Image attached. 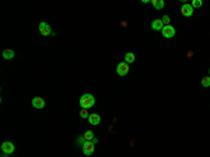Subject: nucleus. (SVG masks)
Masks as SVG:
<instances>
[{"mask_svg":"<svg viewBox=\"0 0 210 157\" xmlns=\"http://www.w3.org/2000/svg\"><path fill=\"white\" fill-rule=\"evenodd\" d=\"M32 107L37 108V110H42V108L45 107V100L41 98V97H35V98H32Z\"/></svg>","mask_w":210,"mask_h":157,"instance_id":"obj_8","label":"nucleus"},{"mask_svg":"<svg viewBox=\"0 0 210 157\" xmlns=\"http://www.w3.org/2000/svg\"><path fill=\"white\" fill-rule=\"evenodd\" d=\"M94 149H95V145H94L93 142H85L84 145H83V154L84 156H93V153H94Z\"/></svg>","mask_w":210,"mask_h":157,"instance_id":"obj_3","label":"nucleus"},{"mask_svg":"<svg viewBox=\"0 0 210 157\" xmlns=\"http://www.w3.org/2000/svg\"><path fill=\"white\" fill-rule=\"evenodd\" d=\"M76 142H77V145H80V146H81V147H83V145H84V143H85V142H87V140H85V139H84V136H80V137H79V139H77V140H76Z\"/></svg>","mask_w":210,"mask_h":157,"instance_id":"obj_19","label":"nucleus"},{"mask_svg":"<svg viewBox=\"0 0 210 157\" xmlns=\"http://www.w3.org/2000/svg\"><path fill=\"white\" fill-rule=\"evenodd\" d=\"M116 73L118 76H126L129 73V65L126 62H120L116 66Z\"/></svg>","mask_w":210,"mask_h":157,"instance_id":"obj_5","label":"nucleus"},{"mask_svg":"<svg viewBox=\"0 0 210 157\" xmlns=\"http://www.w3.org/2000/svg\"><path fill=\"white\" fill-rule=\"evenodd\" d=\"M80 116H81L83 119H87L88 116H90V114L87 112V110H81V111H80Z\"/></svg>","mask_w":210,"mask_h":157,"instance_id":"obj_17","label":"nucleus"},{"mask_svg":"<svg viewBox=\"0 0 210 157\" xmlns=\"http://www.w3.org/2000/svg\"><path fill=\"white\" fill-rule=\"evenodd\" d=\"M90 142H93L94 145H97V143H98V139H97V137H94V139H93V140H90Z\"/></svg>","mask_w":210,"mask_h":157,"instance_id":"obj_20","label":"nucleus"},{"mask_svg":"<svg viewBox=\"0 0 210 157\" xmlns=\"http://www.w3.org/2000/svg\"><path fill=\"white\" fill-rule=\"evenodd\" d=\"M202 86H203V87H210V76L202 78Z\"/></svg>","mask_w":210,"mask_h":157,"instance_id":"obj_16","label":"nucleus"},{"mask_svg":"<svg viewBox=\"0 0 210 157\" xmlns=\"http://www.w3.org/2000/svg\"><path fill=\"white\" fill-rule=\"evenodd\" d=\"M99 122H101V116H99L98 114H90V116H88V123H91V125H98Z\"/></svg>","mask_w":210,"mask_h":157,"instance_id":"obj_10","label":"nucleus"},{"mask_svg":"<svg viewBox=\"0 0 210 157\" xmlns=\"http://www.w3.org/2000/svg\"><path fill=\"white\" fill-rule=\"evenodd\" d=\"M134 59H136V56H134V53H133V52H128V53L125 55V62H126L128 65L133 63Z\"/></svg>","mask_w":210,"mask_h":157,"instance_id":"obj_13","label":"nucleus"},{"mask_svg":"<svg viewBox=\"0 0 210 157\" xmlns=\"http://www.w3.org/2000/svg\"><path fill=\"white\" fill-rule=\"evenodd\" d=\"M202 4H203V2H202V0H193L192 3H190V6H192L193 9H200Z\"/></svg>","mask_w":210,"mask_h":157,"instance_id":"obj_15","label":"nucleus"},{"mask_svg":"<svg viewBox=\"0 0 210 157\" xmlns=\"http://www.w3.org/2000/svg\"><path fill=\"white\" fill-rule=\"evenodd\" d=\"M14 145H13L11 142H3L2 143V151H3L4 154H11L14 153Z\"/></svg>","mask_w":210,"mask_h":157,"instance_id":"obj_7","label":"nucleus"},{"mask_svg":"<svg viewBox=\"0 0 210 157\" xmlns=\"http://www.w3.org/2000/svg\"><path fill=\"white\" fill-rule=\"evenodd\" d=\"M7 156H9V154H4V153L2 154V157H7Z\"/></svg>","mask_w":210,"mask_h":157,"instance_id":"obj_21","label":"nucleus"},{"mask_svg":"<svg viewBox=\"0 0 210 157\" xmlns=\"http://www.w3.org/2000/svg\"><path fill=\"white\" fill-rule=\"evenodd\" d=\"M79 104H80V107H81L83 110H90L91 107L95 105V97H94L93 94L85 93V94H83V96L80 97Z\"/></svg>","mask_w":210,"mask_h":157,"instance_id":"obj_1","label":"nucleus"},{"mask_svg":"<svg viewBox=\"0 0 210 157\" xmlns=\"http://www.w3.org/2000/svg\"><path fill=\"white\" fill-rule=\"evenodd\" d=\"M151 28L154 29V31H161V29L164 28V24H163V21H161V18H155V20L151 21Z\"/></svg>","mask_w":210,"mask_h":157,"instance_id":"obj_9","label":"nucleus"},{"mask_svg":"<svg viewBox=\"0 0 210 157\" xmlns=\"http://www.w3.org/2000/svg\"><path fill=\"white\" fill-rule=\"evenodd\" d=\"M209 74H210V69H209Z\"/></svg>","mask_w":210,"mask_h":157,"instance_id":"obj_22","label":"nucleus"},{"mask_svg":"<svg viewBox=\"0 0 210 157\" xmlns=\"http://www.w3.org/2000/svg\"><path fill=\"white\" fill-rule=\"evenodd\" d=\"M83 136H84L85 140H88V142H90V140L94 139V132H93V131H87L84 135H83Z\"/></svg>","mask_w":210,"mask_h":157,"instance_id":"obj_14","label":"nucleus"},{"mask_svg":"<svg viewBox=\"0 0 210 157\" xmlns=\"http://www.w3.org/2000/svg\"><path fill=\"white\" fill-rule=\"evenodd\" d=\"M39 32H41V35H42V37H48V35H53V34H52V27H50L48 23H45V21H42V23H39Z\"/></svg>","mask_w":210,"mask_h":157,"instance_id":"obj_2","label":"nucleus"},{"mask_svg":"<svg viewBox=\"0 0 210 157\" xmlns=\"http://www.w3.org/2000/svg\"><path fill=\"white\" fill-rule=\"evenodd\" d=\"M2 56H3L4 59H7V61H10V59L14 58V51L13 49H4L3 53H2Z\"/></svg>","mask_w":210,"mask_h":157,"instance_id":"obj_12","label":"nucleus"},{"mask_svg":"<svg viewBox=\"0 0 210 157\" xmlns=\"http://www.w3.org/2000/svg\"><path fill=\"white\" fill-rule=\"evenodd\" d=\"M181 13H182V16H185V17H192L193 16V7L190 6L189 3H184L181 7Z\"/></svg>","mask_w":210,"mask_h":157,"instance_id":"obj_6","label":"nucleus"},{"mask_svg":"<svg viewBox=\"0 0 210 157\" xmlns=\"http://www.w3.org/2000/svg\"><path fill=\"white\" fill-rule=\"evenodd\" d=\"M161 21H163L164 25H169V16H163V17H161Z\"/></svg>","mask_w":210,"mask_h":157,"instance_id":"obj_18","label":"nucleus"},{"mask_svg":"<svg viewBox=\"0 0 210 157\" xmlns=\"http://www.w3.org/2000/svg\"><path fill=\"white\" fill-rule=\"evenodd\" d=\"M150 3L153 4V7L157 10H163L164 6H165V3H164V0H151Z\"/></svg>","mask_w":210,"mask_h":157,"instance_id":"obj_11","label":"nucleus"},{"mask_svg":"<svg viewBox=\"0 0 210 157\" xmlns=\"http://www.w3.org/2000/svg\"><path fill=\"white\" fill-rule=\"evenodd\" d=\"M175 27L172 25H164V28L161 29V34H163L164 38H172L175 35Z\"/></svg>","mask_w":210,"mask_h":157,"instance_id":"obj_4","label":"nucleus"}]
</instances>
